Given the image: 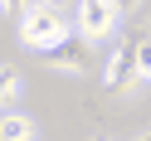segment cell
Returning a JSON list of instances; mask_svg holds the SVG:
<instances>
[{
	"instance_id": "1",
	"label": "cell",
	"mask_w": 151,
	"mask_h": 141,
	"mask_svg": "<svg viewBox=\"0 0 151 141\" xmlns=\"http://www.w3.org/2000/svg\"><path fill=\"white\" fill-rule=\"evenodd\" d=\"M63 34H68V29H63V15L49 10V5L20 15V44H24V49H34V54H49Z\"/></svg>"
},
{
	"instance_id": "2",
	"label": "cell",
	"mask_w": 151,
	"mask_h": 141,
	"mask_svg": "<svg viewBox=\"0 0 151 141\" xmlns=\"http://www.w3.org/2000/svg\"><path fill=\"white\" fill-rule=\"evenodd\" d=\"M137 44H141V39H122V49H112L107 68H102V83H107V92H127V88H137V83H141Z\"/></svg>"
},
{
	"instance_id": "3",
	"label": "cell",
	"mask_w": 151,
	"mask_h": 141,
	"mask_svg": "<svg viewBox=\"0 0 151 141\" xmlns=\"http://www.w3.org/2000/svg\"><path fill=\"white\" fill-rule=\"evenodd\" d=\"M49 68H59V73H88V63H93V54H88V39L83 34H63L59 44H54L49 54H39Z\"/></svg>"
},
{
	"instance_id": "4",
	"label": "cell",
	"mask_w": 151,
	"mask_h": 141,
	"mask_svg": "<svg viewBox=\"0 0 151 141\" xmlns=\"http://www.w3.org/2000/svg\"><path fill=\"white\" fill-rule=\"evenodd\" d=\"M117 29V10L112 0H78V34L83 39H102Z\"/></svg>"
},
{
	"instance_id": "5",
	"label": "cell",
	"mask_w": 151,
	"mask_h": 141,
	"mask_svg": "<svg viewBox=\"0 0 151 141\" xmlns=\"http://www.w3.org/2000/svg\"><path fill=\"white\" fill-rule=\"evenodd\" d=\"M0 141H34L29 117H0Z\"/></svg>"
},
{
	"instance_id": "6",
	"label": "cell",
	"mask_w": 151,
	"mask_h": 141,
	"mask_svg": "<svg viewBox=\"0 0 151 141\" xmlns=\"http://www.w3.org/2000/svg\"><path fill=\"white\" fill-rule=\"evenodd\" d=\"M15 92H20V73H15L10 63H0V102H10Z\"/></svg>"
},
{
	"instance_id": "7",
	"label": "cell",
	"mask_w": 151,
	"mask_h": 141,
	"mask_svg": "<svg viewBox=\"0 0 151 141\" xmlns=\"http://www.w3.org/2000/svg\"><path fill=\"white\" fill-rule=\"evenodd\" d=\"M137 59H141V78L151 83V39H141V44H137Z\"/></svg>"
},
{
	"instance_id": "8",
	"label": "cell",
	"mask_w": 151,
	"mask_h": 141,
	"mask_svg": "<svg viewBox=\"0 0 151 141\" xmlns=\"http://www.w3.org/2000/svg\"><path fill=\"white\" fill-rule=\"evenodd\" d=\"M0 10H10V15H24V10H29V0H0Z\"/></svg>"
},
{
	"instance_id": "9",
	"label": "cell",
	"mask_w": 151,
	"mask_h": 141,
	"mask_svg": "<svg viewBox=\"0 0 151 141\" xmlns=\"http://www.w3.org/2000/svg\"><path fill=\"white\" fill-rule=\"evenodd\" d=\"M112 10H117V15H127V10H141V0H112Z\"/></svg>"
},
{
	"instance_id": "10",
	"label": "cell",
	"mask_w": 151,
	"mask_h": 141,
	"mask_svg": "<svg viewBox=\"0 0 151 141\" xmlns=\"http://www.w3.org/2000/svg\"><path fill=\"white\" fill-rule=\"evenodd\" d=\"M39 5H49V0H29V10H39Z\"/></svg>"
},
{
	"instance_id": "11",
	"label": "cell",
	"mask_w": 151,
	"mask_h": 141,
	"mask_svg": "<svg viewBox=\"0 0 151 141\" xmlns=\"http://www.w3.org/2000/svg\"><path fill=\"white\" fill-rule=\"evenodd\" d=\"M141 10H151V0H141Z\"/></svg>"
},
{
	"instance_id": "12",
	"label": "cell",
	"mask_w": 151,
	"mask_h": 141,
	"mask_svg": "<svg viewBox=\"0 0 151 141\" xmlns=\"http://www.w3.org/2000/svg\"><path fill=\"white\" fill-rule=\"evenodd\" d=\"M137 141H151V131H146V136H137Z\"/></svg>"
}]
</instances>
